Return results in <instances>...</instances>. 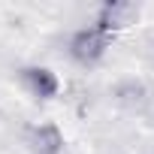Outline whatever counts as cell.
<instances>
[{"mask_svg":"<svg viewBox=\"0 0 154 154\" xmlns=\"http://www.w3.org/2000/svg\"><path fill=\"white\" fill-rule=\"evenodd\" d=\"M106 48H109V33L100 30L97 24L75 30L72 39H69V54L79 60V63H97L106 54Z\"/></svg>","mask_w":154,"mask_h":154,"instance_id":"1","label":"cell"},{"mask_svg":"<svg viewBox=\"0 0 154 154\" xmlns=\"http://www.w3.org/2000/svg\"><path fill=\"white\" fill-rule=\"evenodd\" d=\"M136 18H139V6L136 3H127V0H109V3H103L100 12H97V27L112 36L115 30L130 27Z\"/></svg>","mask_w":154,"mask_h":154,"instance_id":"2","label":"cell"},{"mask_svg":"<svg viewBox=\"0 0 154 154\" xmlns=\"http://www.w3.org/2000/svg\"><path fill=\"white\" fill-rule=\"evenodd\" d=\"M21 82L39 100H51L57 94V88H60L57 85V75L51 69H45V66H27V69H21Z\"/></svg>","mask_w":154,"mask_h":154,"instance_id":"3","label":"cell"},{"mask_svg":"<svg viewBox=\"0 0 154 154\" xmlns=\"http://www.w3.org/2000/svg\"><path fill=\"white\" fill-rule=\"evenodd\" d=\"M27 145L33 154H60L63 151V136L54 124H36L27 136Z\"/></svg>","mask_w":154,"mask_h":154,"instance_id":"4","label":"cell"},{"mask_svg":"<svg viewBox=\"0 0 154 154\" xmlns=\"http://www.w3.org/2000/svg\"><path fill=\"white\" fill-rule=\"evenodd\" d=\"M148 88H145V82H139V79H127V82H121L118 85V91H115V100H118V106H124L127 112H142L145 106H148Z\"/></svg>","mask_w":154,"mask_h":154,"instance_id":"5","label":"cell"},{"mask_svg":"<svg viewBox=\"0 0 154 154\" xmlns=\"http://www.w3.org/2000/svg\"><path fill=\"white\" fill-rule=\"evenodd\" d=\"M142 54L154 63V30H151V33H145V39H142Z\"/></svg>","mask_w":154,"mask_h":154,"instance_id":"6","label":"cell"}]
</instances>
